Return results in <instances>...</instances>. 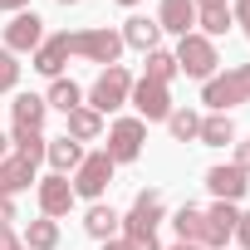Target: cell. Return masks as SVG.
I'll return each mask as SVG.
<instances>
[{
	"label": "cell",
	"mask_w": 250,
	"mask_h": 250,
	"mask_svg": "<svg viewBox=\"0 0 250 250\" xmlns=\"http://www.w3.org/2000/svg\"><path fill=\"white\" fill-rule=\"evenodd\" d=\"M15 83H20V54L0 44V93H15Z\"/></svg>",
	"instance_id": "cell-28"
},
{
	"label": "cell",
	"mask_w": 250,
	"mask_h": 250,
	"mask_svg": "<svg viewBox=\"0 0 250 250\" xmlns=\"http://www.w3.org/2000/svg\"><path fill=\"white\" fill-rule=\"evenodd\" d=\"M143 143H147V123L143 118H118V123H108L103 152L113 157V167H123V162H138L143 157Z\"/></svg>",
	"instance_id": "cell-6"
},
{
	"label": "cell",
	"mask_w": 250,
	"mask_h": 250,
	"mask_svg": "<svg viewBox=\"0 0 250 250\" xmlns=\"http://www.w3.org/2000/svg\"><path fill=\"white\" fill-rule=\"evenodd\" d=\"M44 147H49V138H44V128H10V152L15 157H25V162H44Z\"/></svg>",
	"instance_id": "cell-19"
},
{
	"label": "cell",
	"mask_w": 250,
	"mask_h": 250,
	"mask_svg": "<svg viewBox=\"0 0 250 250\" xmlns=\"http://www.w3.org/2000/svg\"><path fill=\"white\" fill-rule=\"evenodd\" d=\"M64 138H74V143H98V138H103V118H98L93 108L64 113Z\"/></svg>",
	"instance_id": "cell-18"
},
{
	"label": "cell",
	"mask_w": 250,
	"mask_h": 250,
	"mask_svg": "<svg viewBox=\"0 0 250 250\" xmlns=\"http://www.w3.org/2000/svg\"><path fill=\"white\" fill-rule=\"evenodd\" d=\"M0 10H10V15H20V10H30V0H0Z\"/></svg>",
	"instance_id": "cell-34"
},
{
	"label": "cell",
	"mask_w": 250,
	"mask_h": 250,
	"mask_svg": "<svg viewBox=\"0 0 250 250\" xmlns=\"http://www.w3.org/2000/svg\"><path fill=\"white\" fill-rule=\"evenodd\" d=\"M44 44V20L35 15V10H20L10 25H5V49L10 54H35Z\"/></svg>",
	"instance_id": "cell-11"
},
{
	"label": "cell",
	"mask_w": 250,
	"mask_h": 250,
	"mask_svg": "<svg viewBox=\"0 0 250 250\" xmlns=\"http://www.w3.org/2000/svg\"><path fill=\"white\" fill-rule=\"evenodd\" d=\"M128 93H133V74L123 69V64H113V69H103V74L93 79V88H88V103H83V108H93V113L103 118V113H118L123 103H128Z\"/></svg>",
	"instance_id": "cell-4"
},
{
	"label": "cell",
	"mask_w": 250,
	"mask_h": 250,
	"mask_svg": "<svg viewBox=\"0 0 250 250\" xmlns=\"http://www.w3.org/2000/svg\"><path fill=\"white\" fill-rule=\"evenodd\" d=\"M235 25V15H230V5H211V10H196V35H206V40H216V35H226Z\"/></svg>",
	"instance_id": "cell-26"
},
{
	"label": "cell",
	"mask_w": 250,
	"mask_h": 250,
	"mask_svg": "<svg viewBox=\"0 0 250 250\" xmlns=\"http://www.w3.org/2000/svg\"><path fill=\"white\" fill-rule=\"evenodd\" d=\"M235 167H240V172H250V138H245V143H235Z\"/></svg>",
	"instance_id": "cell-33"
},
{
	"label": "cell",
	"mask_w": 250,
	"mask_h": 250,
	"mask_svg": "<svg viewBox=\"0 0 250 250\" xmlns=\"http://www.w3.org/2000/svg\"><path fill=\"white\" fill-rule=\"evenodd\" d=\"M230 15H235V25H240L245 40H250V0H235V10H230Z\"/></svg>",
	"instance_id": "cell-30"
},
{
	"label": "cell",
	"mask_w": 250,
	"mask_h": 250,
	"mask_svg": "<svg viewBox=\"0 0 250 250\" xmlns=\"http://www.w3.org/2000/svg\"><path fill=\"white\" fill-rule=\"evenodd\" d=\"M40 177H35V162H25V157H5L0 162V196H20L25 187H35Z\"/></svg>",
	"instance_id": "cell-16"
},
{
	"label": "cell",
	"mask_w": 250,
	"mask_h": 250,
	"mask_svg": "<svg viewBox=\"0 0 250 250\" xmlns=\"http://www.w3.org/2000/svg\"><path fill=\"white\" fill-rule=\"evenodd\" d=\"M44 103L49 108H59V113H74V108H83V88L74 83V79H49V93H44Z\"/></svg>",
	"instance_id": "cell-23"
},
{
	"label": "cell",
	"mask_w": 250,
	"mask_h": 250,
	"mask_svg": "<svg viewBox=\"0 0 250 250\" xmlns=\"http://www.w3.org/2000/svg\"><path fill=\"white\" fill-rule=\"evenodd\" d=\"M196 143H201V147H226V143H235V123H230V113H206Z\"/></svg>",
	"instance_id": "cell-20"
},
{
	"label": "cell",
	"mask_w": 250,
	"mask_h": 250,
	"mask_svg": "<svg viewBox=\"0 0 250 250\" xmlns=\"http://www.w3.org/2000/svg\"><path fill=\"white\" fill-rule=\"evenodd\" d=\"M113 157L98 147V152H83V162H79V172H74V196H83V201H103V191L113 187Z\"/></svg>",
	"instance_id": "cell-5"
},
{
	"label": "cell",
	"mask_w": 250,
	"mask_h": 250,
	"mask_svg": "<svg viewBox=\"0 0 250 250\" xmlns=\"http://www.w3.org/2000/svg\"><path fill=\"white\" fill-rule=\"evenodd\" d=\"M0 250H25V240H20L10 226H0Z\"/></svg>",
	"instance_id": "cell-31"
},
{
	"label": "cell",
	"mask_w": 250,
	"mask_h": 250,
	"mask_svg": "<svg viewBox=\"0 0 250 250\" xmlns=\"http://www.w3.org/2000/svg\"><path fill=\"white\" fill-rule=\"evenodd\" d=\"M25 250H59V221L40 216L25 226Z\"/></svg>",
	"instance_id": "cell-24"
},
{
	"label": "cell",
	"mask_w": 250,
	"mask_h": 250,
	"mask_svg": "<svg viewBox=\"0 0 250 250\" xmlns=\"http://www.w3.org/2000/svg\"><path fill=\"white\" fill-rule=\"evenodd\" d=\"M5 157H10V138H5V133H0V162H5Z\"/></svg>",
	"instance_id": "cell-38"
},
{
	"label": "cell",
	"mask_w": 250,
	"mask_h": 250,
	"mask_svg": "<svg viewBox=\"0 0 250 250\" xmlns=\"http://www.w3.org/2000/svg\"><path fill=\"white\" fill-rule=\"evenodd\" d=\"M44 162H49L59 177H69V172H79V162H83V143H74V138H49Z\"/></svg>",
	"instance_id": "cell-17"
},
{
	"label": "cell",
	"mask_w": 250,
	"mask_h": 250,
	"mask_svg": "<svg viewBox=\"0 0 250 250\" xmlns=\"http://www.w3.org/2000/svg\"><path fill=\"white\" fill-rule=\"evenodd\" d=\"M128 103L138 108V118H143V123H167V113H172V83H157V79H133Z\"/></svg>",
	"instance_id": "cell-8"
},
{
	"label": "cell",
	"mask_w": 250,
	"mask_h": 250,
	"mask_svg": "<svg viewBox=\"0 0 250 250\" xmlns=\"http://www.w3.org/2000/svg\"><path fill=\"white\" fill-rule=\"evenodd\" d=\"M235 245L250 250V211H240V221H235Z\"/></svg>",
	"instance_id": "cell-29"
},
{
	"label": "cell",
	"mask_w": 250,
	"mask_h": 250,
	"mask_svg": "<svg viewBox=\"0 0 250 250\" xmlns=\"http://www.w3.org/2000/svg\"><path fill=\"white\" fill-rule=\"evenodd\" d=\"M103 250H133V245L123 240V235H118V240H103Z\"/></svg>",
	"instance_id": "cell-36"
},
{
	"label": "cell",
	"mask_w": 250,
	"mask_h": 250,
	"mask_svg": "<svg viewBox=\"0 0 250 250\" xmlns=\"http://www.w3.org/2000/svg\"><path fill=\"white\" fill-rule=\"evenodd\" d=\"M10 221H20L15 216V196H0V226H10Z\"/></svg>",
	"instance_id": "cell-32"
},
{
	"label": "cell",
	"mask_w": 250,
	"mask_h": 250,
	"mask_svg": "<svg viewBox=\"0 0 250 250\" xmlns=\"http://www.w3.org/2000/svg\"><path fill=\"white\" fill-rule=\"evenodd\" d=\"M172 250H201V245H187V240H177V245H172Z\"/></svg>",
	"instance_id": "cell-39"
},
{
	"label": "cell",
	"mask_w": 250,
	"mask_h": 250,
	"mask_svg": "<svg viewBox=\"0 0 250 250\" xmlns=\"http://www.w3.org/2000/svg\"><path fill=\"white\" fill-rule=\"evenodd\" d=\"M113 5H128V10H133V5H138V0H113Z\"/></svg>",
	"instance_id": "cell-40"
},
{
	"label": "cell",
	"mask_w": 250,
	"mask_h": 250,
	"mask_svg": "<svg viewBox=\"0 0 250 250\" xmlns=\"http://www.w3.org/2000/svg\"><path fill=\"white\" fill-rule=\"evenodd\" d=\"M157 30H167V35H191L196 30V5L191 0H162L157 5Z\"/></svg>",
	"instance_id": "cell-14"
},
{
	"label": "cell",
	"mask_w": 250,
	"mask_h": 250,
	"mask_svg": "<svg viewBox=\"0 0 250 250\" xmlns=\"http://www.w3.org/2000/svg\"><path fill=\"white\" fill-rule=\"evenodd\" d=\"M167 133H172L177 143H196V133H201V113H196V108H172V113H167Z\"/></svg>",
	"instance_id": "cell-25"
},
{
	"label": "cell",
	"mask_w": 250,
	"mask_h": 250,
	"mask_svg": "<svg viewBox=\"0 0 250 250\" xmlns=\"http://www.w3.org/2000/svg\"><path fill=\"white\" fill-rule=\"evenodd\" d=\"M167 221V201H162V191H138L133 196V206H128V216H123V240H147V235H157V226Z\"/></svg>",
	"instance_id": "cell-3"
},
{
	"label": "cell",
	"mask_w": 250,
	"mask_h": 250,
	"mask_svg": "<svg viewBox=\"0 0 250 250\" xmlns=\"http://www.w3.org/2000/svg\"><path fill=\"white\" fill-rule=\"evenodd\" d=\"M69 54H83V59L113 69L118 54H123V35L108 30V25H93V30H59V35H49V40L30 54V69L44 74V79H59L64 64H69Z\"/></svg>",
	"instance_id": "cell-1"
},
{
	"label": "cell",
	"mask_w": 250,
	"mask_h": 250,
	"mask_svg": "<svg viewBox=\"0 0 250 250\" xmlns=\"http://www.w3.org/2000/svg\"><path fill=\"white\" fill-rule=\"evenodd\" d=\"M206 187H211L216 201H240L250 191V172H240L235 162H226V167H211L206 172Z\"/></svg>",
	"instance_id": "cell-12"
},
{
	"label": "cell",
	"mask_w": 250,
	"mask_h": 250,
	"mask_svg": "<svg viewBox=\"0 0 250 250\" xmlns=\"http://www.w3.org/2000/svg\"><path fill=\"white\" fill-rule=\"evenodd\" d=\"M59 5H79V0H59Z\"/></svg>",
	"instance_id": "cell-41"
},
{
	"label": "cell",
	"mask_w": 250,
	"mask_h": 250,
	"mask_svg": "<svg viewBox=\"0 0 250 250\" xmlns=\"http://www.w3.org/2000/svg\"><path fill=\"white\" fill-rule=\"evenodd\" d=\"M216 64H221L216 40H206V35H196V30L177 40V69H182V74H191V79H201V83H206V79L216 74Z\"/></svg>",
	"instance_id": "cell-7"
},
{
	"label": "cell",
	"mask_w": 250,
	"mask_h": 250,
	"mask_svg": "<svg viewBox=\"0 0 250 250\" xmlns=\"http://www.w3.org/2000/svg\"><path fill=\"white\" fill-rule=\"evenodd\" d=\"M172 230H177V240H187V245H201V230H206V211L201 206H177V216H172Z\"/></svg>",
	"instance_id": "cell-21"
},
{
	"label": "cell",
	"mask_w": 250,
	"mask_h": 250,
	"mask_svg": "<svg viewBox=\"0 0 250 250\" xmlns=\"http://www.w3.org/2000/svg\"><path fill=\"white\" fill-rule=\"evenodd\" d=\"M10 113H15V123H20V128H44L49 103H44V93H15Z\"/></svg>",
	"instance_id": "cell-22"
},
{
	"label": "cell",
	"mask_w": 250,
	"mask_h": 250,
	"mask_svg": "<svg viewBox=\"0 0 250 250\" xmlns=\"http://www.w3.org/2000/svg\"><path fill=\"white\" fill-rule=\"evenodd\" d=\"M191 5L196 10H211V5H226V0H191Z\"/></svg>",
	"instance_id": "cell-37"
},
{
	"label": "cell",
	"mask_w": 250,
	"mask_h": 250,
	"mask_svg": "<svg viewBox=\"0 0 250 250\" xmlns=\"http://www.w3.org/2000/svg\"><path fill=\"white\" fill-rule=\"evenodd\" d=\"M83 230L103 245V240H118L123 235V216L113 211V206H103V201H93L88 211H83Z\"/></svg>",
	"instance_id": "cell-15"
},
{
	"label": "cell",
	"mask_w": 250,
	"mask_h": 250,
	"mask_svg": "<svg viewBox=\"0 0 250 250\" xmlns=\"http://www.w3.org/2000/svg\"><path fill=\"white\" fill-rule=\"evenodd\" d=\"M201 103L211 113H230V108L250 103V64H230L226 74H211L201 83Z\"/></svg>",
	"instance_id": "cell-2"
},
{
	"label": "cell",
	"mask_w": 250,
	"mask_h": 250,
	"mask_svg": "<svg viewBox=\"0 0 250 250\" xmlns=\"http://www.w3.org/2000/svg\"><path fill=\"white\" fill-rule=\"evenodd\" d=\"M35 201H40V216H49V221H59V216H69L74 211V187H69V177H59V172H49V177H40L35 182Z\"/></svg>",
	"instance_id": "cell-9"
},
{
	"label": "cell",
	"mask_w": 250,
	"mask_h": 250,
	"mask_svg": "<svg viewBox=\"0 0 250 250\" xmlns=\"http://www.w3.org/2000/svg\"><path fill=\"white\" fill-rule=\"evenodd\" d=\"M235 201H216L206 206V230H201V250H226V240H235Z\"/></svg>",
	"instance_id": "cell-10"
},
{
	"label": "cell",
	"mask_w": 250,
	"mask_h": 250,
	"mask_svg": "<svg viewBox=\"0 0 250 250\" xmlns=\"http://www.w3.org/2000/svg\"><path fill=\"white\" fill-rule=\"evenodd\" d=\"M118 35H123V49H138V54H152V49H157V40H162L157 20H147V15H128Z\"/></svg>",
	"instance_id": "cell-13"
},
{
	"label": "cell",
	"mask_w": 250,
	"mask_h": 250,
	"mask_svg": "<svg viewBox=\"0 0 250 250\" xmlns=\"http://www.w3.org/2000/svg\"><path fill=\"white\" fill-rule=\"evenodd\" d=\"M177 74H182V69H177V54H167V49L157 44V49L147 54V74H143V79H157V83H172Z\"/></svg>",
	"instance_id": "cell-27"
},
{
	"label": "cell",
	"mask_w": 250,
	"mask_h": 250,
	"mask_svg": "<svg viewBox=\"0 0 250 250\" xmlns=\"http://www.w3.org/2000/svg\"><path fill=\"white\" fill-rule=\"evenodd\" d=\"M128 245H133V250H162V245H157V235H147V240H128Z\"/></svg>",
	"instance_id": "cell-35"
}]
</instances>
